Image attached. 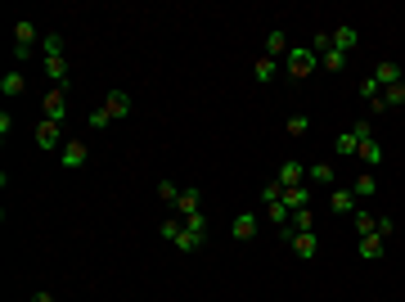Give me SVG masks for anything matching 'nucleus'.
<instances>
[{
    "mask_svg": "<svg viewBox=\"0 0 405 302\" xmlns=\"http://www.w3.org/2000/svg\"><path fill=\"white\" fill-rule=\"evenodd\" d=\"M36 45H41L36 23H32V18H18V27H14V59H32Z\"/></svg>",
    "mask_w": 405,
    "mask_h": 302,
    "instance_id": "f257e3e1",
    "label": "nucleus"
},
{
    "mask_svg": "<svg viewBox=\"0 0 405 302\" xmlns=\"http://www.w3.org/2000/svg\"><path fill=\"white\" fill-rule=\"evenodd\" d=\"M315 68H320V54H315V50H288V77L306 81Z\"/></svg>",
    "mask_w": 405,
    "mask_h": 302,
    "instance_id": "f03ea898",
    "label": "nucleus"
},
{
    "mask_svg": "<svg viewBox=\"0 0 405 302\" xmlns=\"http://www.w3.org/2000/svg\"><path fill=\"white\" fill-rule=\"evenodd\" d=\"M365 140H369V122H356V127H347V131L338 136V153H342V158H352Z\"/></svg>",
    "mask_w": 405,
    "mask_h": 302,
    "instance_id": "7ed1b4c3",
    "label": "nucleus"
},
{
    "mask_svg": "<svg viewBox=\"0 0 405 302\" xmlns=\"http://www.w3.org/2000/svg\"><path fill=\"white\" fill-rule=\"evenodd\" d=\"M36 144H41L45 153H50V149H59V144H64V136H59V122H50V118H41V122H36Z\"/></svg>",
    "mask_w": 405,
    "mask_h": 302,
    "instance_id": "20e7f679",
    "label": "nucleus"
},
{
    "mask_svg": "<svg viewBox=\"0 0 405 302\" xmlns=\"http://www.w3.org/2000/svg\"><path fill=\"white\" fill-rule=\"evenodd\" d=\"M306 230H315V212H311V207H298V212L288 216V230H284V239H293V235H306Z\"/></svg>",
    "mask_w": 405,
    "mask_h": 302,
    "instance_id": "39448f33",
    "label": "nucleus"
},
{
    "mask_svg": "<svg viewBox=\"0 0 405 302\" xmlns=\"http://www.w3.org/2000/svg\"><path fill=\"white\" fill-rule=\"evenodd\" d=\"M288 244H293V253H298L302 262H311L315 253H320V235H315V230H306V235H293Z\"/></svg>",
    "mask_w": 405,
    "mask_h": 302,
    "instance_id": "423d86ee",
    "label": "nucleus"
},
{
    "mask_svg": "<svg viewBox=\"0 0 405 302\" xmlns=\"http://www.w3.org/2000/svg\"><path fill=\"white\" fill-rule=\"evenodd\" d=\"M374 81L378 86H396V81H405V73H401V64H392V59H378V68H374Z\"/></svg>",
    "mask_w": 405,
    "mask_h": 302,
    "instance_id": "0eeeda50",
    "label": "nucleus"
},
{
    "mask_svg": "<svg viewBox=\"0 0 405 302\" xmlns=\"http://www.w3.org/2000/svg\"><path fill=\"white\" fill-rule=\"evenodd\" d=\"M45 118H50V122H64L68 118V95H64V90H45Z\"/></svg>",
    "mask_w": 405,
    "mask_h": 302,
    "instance_id": "6e6552de",
    "label": "nucleus"
},
{
    "mask_svg": "<svg viewBox=\"0 0 405 302\" xmlns=\"http://www.w3.org/2000/svg\"><path fill=\"white\" fill-rule=\"evenodd\" d=\"M86 158H90V149H86L81 140H68V144H64V158H59V162H64L68 172H77V167H86Z\"/></svg>",
    "mask_w": 405,
    "mask_h": 302,
    "instance_id": "1a4fd4ad",
    "label": "nucleus"
},
{
    "mask_svg": "<svg viewBox=\"0 0 405 302\" xmlns=\"http://www.w3.org/2000/svg\"><path fill=\"white\" fill-rule=\"evenodd\" d=\"M356 45H361V32H356L352 23H342V27H333V50H356Z\"/></svg>",
    "mask_w": 405,
    "mask_h": 302,
    "instance_id": "9d476101",
    "label": "nucleus"
},
{
    "mask_svg": "<svg viewBox=\"0 0 405 302\" xmlns=\"http://www.w3.org/2000/svg\"><path fill=\"white\" fill-rule=\"evenodd\" d=\"M104 108H108V118H113V122H122L131 113V95H127V90H113V95L104 99Z\"/></svg>",
    "mask_w": 405,
    "mask_h": 302,
    "instance_id": "9b49d317",
    "label": "nucleus"
},
{
    "mask_svg": "<svg viewBox=\"0 0 405 302\" xmlns=\"http://www.w3.org/2000/svg\"><path fill=\"white\" fill-rule=\"evenodd\" d=\"M45 77L54 81V90L68 86V59H64V54H59V59H45Z\"/></svg>",
    "mask_w": 405,
    "mask_h": 302,
    "instance_id": "f8f14e48",
    "label": "nucleus"
},
{
    "mask_svg": "<svg viewBox=\"0 0 405 302\" xmlns=\"http://www.w3.org/2000/svg\"><path fill=\"white\" fill-rule=\"evenodd\" d=\"M176 212H181V216L202 212V194H198V190H181V199H176Z\"/></svg>",
    "mask_w": 405,
    "mask_h": 302,
    "instance_id": "ddd939ff",
    "label": "nucleus"
},
{
    "mask_svg": "<svg viewBox=\"0 0 405 302\" xmlns=\"http://www.w3.org/2000/svg\"><path fill=\"white\" fill-rule=\"evenodd\" d=\"M230 235H235V239H252L257 235V212H239L235 226H230Z\"/></svg>",
    "mask_w": 405,
    "mask_h": 302,
    "instance_id": "4468645a",
    "label": "nucleus"
},
{
    "mask_svg": "<svg viewBox=\"0 0 405 302\" xmlns=\"http://www.w3.org/2000/svg\"><path fill=\"white\" fill-rule=\"evenodd\" d=\"M275 73H279V59H266V54H261V59L252 64V77L261 81V86H270V81H275Z\"/></svg>",
    "mask_w": 405,
    "mask_h": 302,
    "instance_id": "2eb2a0df",
    "label": "nucleus"
},
{
    "mask_svg": "<svg viewBox=\"0 0 405 302\" xmlns=\"http://www.w3.org/2000/svg\"><path fill=\"white\" fill-rule=\"evenodd\" d=\"M302 176H306V172H302V162H284L275 181L284 185V190H298V185H302Z\"/></svg>",
    "mask_w": 405,
    "mask_h": 302,
    "instance_id": "dca6fc26",
    "label": "nucleus"
},
{
    "mask_svg": "<svg viewBox=\"0 0 405 302\" xmlns=\"http://www.w3.org/2000/svg\"><path fill=\"white\" fill-rule=\"evenodd\" d=\"M261 54H266V59H288V36L275 27V32L266 36V50H261Z\"/></svg>",
    "mask_w": 405,
    "mask_h": 302,
    "instance_id": "f3484780",
    "label": "nucleus"
},
{
    "mask_svg": "<svg viewBox=\"0 0 405 302\" xmlns=\"http://www.w3.org/2000/svg\"><path fill=\"white\" fill-rule=\"evenodd\" d=\"M329 207H333V212H342V216H352L356 212V194H352V190H333Z\"/></svg>",
    "mask_w": 405,
    "mask_h": 302,
    "instance_id": "a211bd4d",
    "label": "nucleus"
},
{
    "mask_svg": "<svg viewBox=\"0 0 405 302\" xmlns=\"http://www.w3.org/2000/svg\"><path fill=\"white\" fill-rule=\"evenodd\" d=\"M356 158H361V162H369V167H378V162H383V144H378V140L369 136V140H365L361 149H356Z\"/></svg>",
    "mask_w": 405,
    "mask_h": 302,
    "instance_id": "6ab92c4d",
    "label": "nucleus"
},
{
    "mask_svg": "<svg viewBox=\"0 0 405 302\" xmlns=\"http://www.w3.org/2000/svg\"><path fill=\"white\" fill-rule=\"evenodd\" d=\"M284 203H288V212L311 207V190H306V185H298V190H284Z\"/></svg>",
    "mask_w": 405,
    "mask_h": 302,
    "instance_id": "aec40b11",
    "label": "nucleus"
},
{
    "mask_svg": "<svg viewBox=\"0 0 405 302\" xmlns=\"http://www.w3.org/2000/svg\"><path fill=\"white\" fill-rule=\"evenodd\" d=\"M0 90H5V95H23V90H27V81H23V73H18V68L0 77Z\"/></svg>",
    "mask_w": 405,
    "mask_h": 302,
    "instance_id": "412c9836",
    "label": "nucleus"
},
{
    "mask_svg": "<svg viewBox=\"0 0 405 302\" xmlns=\"http://www.w3.org/2000/svg\"><path fill=\"white\" fill-rule=\"evenodd\" d=\"M361 257L365 262H378V257H383V239H378V235H365L361 239Z\"/></svg>",
    "mask_w": 405,
    "mask_h": 302,
    "instance_id": "4be33fe9",
    "label": "nucleus"
},
{
    "mask_svg": "<svg viewBox=\"0 0 405 302\" xmlns=\"http://www.w3.org/2000/svg\"><path fill=\"white\" fill-rule=\"evenodd\" d=\"M266 216H270V221H275L279 230H288V216H293V212H288V203H284V199H279V203H266Z\"/></svg>",
    "mask_w": 405,
    "mask_h": 302,
    "instance_id": "5701e85b",
    "label": "nucleus"
},
{
    "mask_svg": "<svg viewBox=\"0 0 405 302\" xmlns=\"http://www.w3.org/2000/svg\"><path fill=\"white\" fill-rule=\"evenodd\" d=\"M41 50H45V59H59V54H64V36H59V32H45Z\"/></svg>",
    "mask_w": 405,
    "mask_h": 302,
    "instance_id": "b1692460",
    "label": "nucleus"
},
{
    "mask_svg": "<svg viewBox=\"0 0 405 302\" xmlns=\"http://www.w3.org/2000/svg\"><path fill=\"white\" fill-rule=\"evenodd\" d=\"M181 230H185V221H176V216H167V221L158 226V235L167 239V244H176V239H181Z\"/></svg>",
    "mask_w": 405,
    "mask_h": 302,
    "instance_id": "393cba45",
    "label": "nucleus"
},
{
    "mask_svg": "<svg viewBox=\"0 0 405 302\" xmlns=\"http://www.w3.org/2000/svg\"><path fill=\"white\" fill-rule=\"evenodd\" d=\"M284 131H288V136H306V131H311V118H306V113H293V118L284 122Z\"/></svg>",
    "mask_w": 405,
    "mask_h": 302,
    "instance_id": "a878e982",
    "label": "nucleus"
},
{
    "mask_svg": "<svg viewBox=\"0 0 405 302\" xmlns=\"http://www.w3.org/2000/svg\"><path fill=\"white\" fill-rule=\"evenodd\" d=\"M356 216V235H374V230H378V216H369V212H352Z\"/></svg>",
    "mask_w": 405,
    "mask_h": 302,
    "instance_id": "bb28decb",
    "label": "nucleus"
},
{
    "mask_svg": "<svg viewBox=\"0 0 405 302\" xmlns=\"http://www.w3.org/2000/svg\"><path fill=\"white\" fill-rule=\"evenodd\" d=\"M176 249H181V253H198V249H202V235H194V230H181Z\"/></svg>",
    "mask_w": 405,
    "mask_h": 302,
    "instance_id": "cd10ccee",
    "label": "nucleus"
},
{
    "mask_svg": "<svg viewBox=\"0 0 405 302\" xmlns=\"http://www.w3.org/2000/svg\"><path fill=\"white\" fill-rule=\"evenodd\" d=\"M383 104H387V108H401V104H405V81H396V86L383 90Z\"/></svg>",
    "mask_w": 405,
    "mask_h": 302,
    "instance_id": "c85d7f7f",
    "label": "nucleus"
},
{
    "mask_svg": "<svg viewBox=\"0 0 405 302\" xmlns=\"http://www.w3.org/2000/svg\"><path fill=\"white\" fill-rule=\"evenodd\" d=\"M352 194H356V199H369V194H378V185H374V176H369V172H365L361 181L352 185Z\"/></svg>",
    "mask_w": 405,
    "mask_h": 302,
    "instance_id": "c756f323",
    "label": "nucleus"
},
{
    "mask_svg": "<svg viewBox=\"0 0 405 302\" xmlns=\"http://www.w3.org/2000/svg\"><path fill=\"white\" fill-rule=\"evenodd\" d=\"M311 181H315V185H333V167H329V162H315V167H311Z\"/></svg>",
    "mask_w": 405,
    "mask_h": 302,
    "instance_id": "7c9ffc66",
    "label": "nucleus"
},
{
    "mask_svg": "<svg viewBox=\"0 0 405 302\" xmlns=\"http://www.w3.org/2000/svg\"><path fill=\"white\" fill-rule=\"evenodd\" d=\"M320 64L329 68V73H342V68H347V54H342V50H329V54H320Z\"/></svg>",
    "mask_w": 405,
    "mask_h": 302,
    "instance_id": "2f4dec72",
    "label": "nucleus"
},
{
    "mask_svg": "<svg viewBox=\"0 0 405 302\" xmlns=\"http://www.w3.org/2000/svg\"><path fill=\"white\" fill-rule=\"evenodd\" d=\"M378 95H383V86H378V81H374V73H369V77L361 81V99L369 104V99H378Z\"/></svg>",
    "mask_w": 405,
    "mask_h": 302,
    "instance_id": "473e14b6",
    "label": "nucleus"
},
{
    "mask_svg": "<svg viewBox=\"0 0 405 302\" xmlns=\"http://www.w3.org/2000/svg\"><path fill=\"white\" fill-rule=\"evenodd\" d=\"M279 199H284V185H279V181L261 185V203H279Z\"/></svg>",
    "mask_w": 405,
    "mask_h": 302,
    "instance_id": "72a5a7b5",
    "label": "nucleus"
},
{
    "mask_svg": "<svg viewBox=\"0 0 405 302\" xmlns=\"http://www.w3.org/2000/svg\"><path fill=\"white\" fill-rule=\"evenodd\" d=\"M185 230H194V235H202V239H207V216H202V212L185 216Z\"/></svg>",
    "mask_w": 405,
    "mask_h": 302,
    "instance_id": "f704fd0d",
    "label": "nucleus"
},
{
    "mask_svg": "<svg viewBox=\"0 0 405 302\" xmlns=\"http://www.w3.org/2000/svg\"><path fill=\"white\" fill-rule=\"evenodd\" d=\"M158 199H162V203H176V199H181V190H176L171 181H158Z\"/></svg>",
    "mask_w": 405,
    "mask_h": 302,
    "instance_id": "c9c22d12",
    "label": "nucleus"
},
{
    "mask_svg": "<svg viewBox=\"0 0 405 302\" xmlns=\"http://www.w3.org/2000/svg\"><path fill=\"white\" fill-rule=\"evenodd\" d=\"M311 50H315V54H329V50H333V36H329V32H315V41H311Z\"/></svg>",
    "mask_w": 405,
    "mask_h": 302,
    "instance_id": "e433bc0d",
    "label": "nucleus"
},
{
    "mask_svg": "<svg viewBox=\"0 0 405 302\" xmlns=\"http://www.w3.org/2000/svg\"><path fill=\"white\" fill-rule=\"evenodd\" d=\"M90 127H95V131L113 127V118H108V108H95V113H90Z\"/></svg>",
    "mask_w": 405,
    "mask_h": 302,
    "instance_id": "4c0bfd02",
    "label": "nucleus"
},
{
    "mask_svg": "<svg viewBox=\"0 0 405 302\" xmlns=\"http://www.w3.org/2000/svg\"><path fill=\"white\" fill-rule=\"evenodd\" d=\"M378 239H387V235H396V226H392V216H378V230H374Z\"/></svg>",
    "mask_w": 405,
    "mask_h": 302,
    "instance_id": "58836bf2",
    "label": "nucleus"
},
{
    "mask_svg": "<svg viewBox=\"0 0 405 302\" xmlns=\"http://www.w3.org/2000/svg\"><path fill=\"white\" fill-rule=\"evenodd\" d=\"M32 302H59V298H54L50 289H41V293H32Z\"/></svg>",
    "mask_w": 405,
    "mask_h": 302,
    "instance_id": "ea45409f",
    "label": "nucleus"
}]
</instances>
